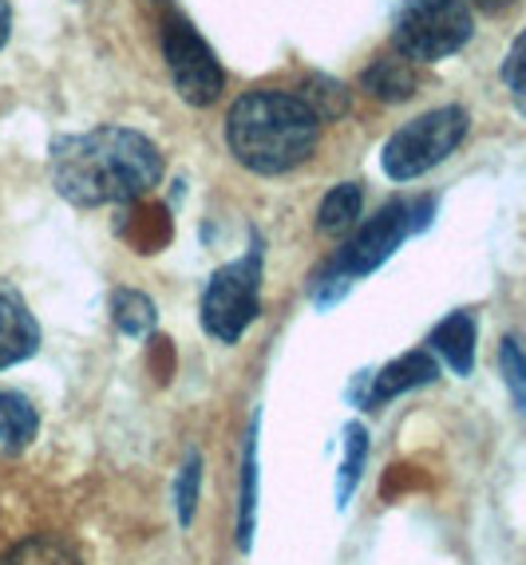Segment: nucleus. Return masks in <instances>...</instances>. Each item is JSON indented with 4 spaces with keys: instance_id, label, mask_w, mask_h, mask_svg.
<instances>
[{
    "instance_id": "obj_1",
    "label": "nucleus",
    "mask_w": 526,
    "mask_h": 565,
    "mask_svg": "<svg viewBox=\"0 0 526 565\" xmlns=\"http://www.w3.org/2000/svg\"><path fill=\"white\" fill-rule=\"evenodd\" d=\"M162 179V154L132 127L64 135L52 147V186L72 206H123Z\"/></svg>"
},
{
    "instance_id": "obj_2",
    "label": "nucleus",
    "mask_w": 526,
    "mask_h": 565,
    "mask_svg": "<svg viewBox=\"0 0 526 565\" xmlns=\"http://www.w3.org/2000/svg\"><path fill=\"white\" fill-rule=\"evenodd\" d=\"M320 119L290 92H250L225 115V139L242 167L257 174H285L317 147Z\"/></svg>"
},
{
    "instance_id": "obj_3",
    "label": "nucleus",
    "mask_w": 526,
    "mask_h": 565,
    "mask_svg": "<svg viewBox=\"0 0 526 565\" xmlns=\"http://www.w3.org/2000/svg\"><path fill=\"white\" fill-rule=\"evenodd\" d=\"M471 9L463 0H404L392 24L396 56L412 64H435L455 56L471 40Z\"/></svg>"
},
{
    "instance_id": "obj_4",
    "label": "nucleus",
    "mask_w": 526,
    "mask_h": 565,
    "mask_svg": "<svg viewBox=\"0 0 526 565\" xmlns=\"http://www.w3.org/2000/svg\"><path fill=\"white\" fill-rule=\"evenodd\" d=\"M467 135V111L463 107H435V111L420 115L408 127L392 135L385 142V174L392 182H412L420 174H428L432 167H440Z\"/></svg>"
},
{
    "instance_id": "obj_5",
    "label": "nucleus",
    "mask_w": 526,
    "mask_h": 565,
    "mask_svg": "<svg viewBox=\"0 0 526 565\" xmlns=\"http://www.w3.org/2000/svg\"><path fill=\"white\" fill-rule=\"evenodd\" d=\"M428 217H432V199L392 202V206H385L372 222H368V226H360L357 234H353V242L340 249V257L329 269V277H320V281L348 285V277L372 274L376 265H385L388 257L400 249L404 237H412L415 230L428 226Z\"/></svg>"
},
{
    "instance_id": "obj_6",
    "label": "nucleus",
    "mask_w": 526,
    "mask_h": 565,
    "mask_svg": "<svg viewBox=\"0 0 526 565\" xmlns=\"http://www.w3.org/2000/svg\"><path fill=\"white\" fill-rule=\"evenodd\" d=\"M257 289H262V254H245L242 262L222 265L202 292V324L214 340L234 344L257 317Z\"/></svg>"
},
{
    "instance_id": "obj_7",
    "label": "nucleus",
    "mask_w": 526,
    "mask_h": 565,
    "mask_svg": "<svg viewBox=\"0 0 526 565\" xmlns=\"http://www.w3.org/2000/svg\"><path fill=\"white\" fill-rule=\"evenodd\" d=\"M162 56H167L170 79L179 87V95L194 107H210L222 95V67H218L214 52L187 20H170L162 29Z\"/></svg>"
},
{
    "instance_id": "obj_8",
    "label": "nucleus",
    "mask_w": 526,
    "mask_h": 565,
    "mask_svg": "<svg viewBox=\"0 0 526 565\" xmlns=\"http://www.w3.org/2000/svg\"><path fill=\"white\" fill-rule=\"evenodd\" d=\"M435 376H440V364H435L432 352H423V349L420 352H408V356H400V360H392V364H385L372 380H368L365 407L388 404V399L404 396V392H412V387L432 384Z\"/></svg>"
},
{
    "instance_id": "obj_9",
    "label": "nucleus",
    "mask_w": 526,
    "mask_h": 565,
    "mask_svg": "<svg viewBox=\"0 0 526 565\" xmlns=\"http://www.w3.org/2000/svg\"><path fill=\"white\" fill-rule=\"evenodd\" d=\"M40 349V324L24 301L9 285H0V367H12L20 360L36 356Z\"/></svg>"
},
{
    "instance_id": "obj_10",
    "label": "nucleus",
    "mask_w": 526,
    "mask_h": 565,
    "mask_svg": "<svg viewBox=\"0 0 526 565\" xmlns=\"http://www.w3.org/2000/svg\"><path fill=\"white\" fill-rule=\"evenodd\" d=\"M432 349L448 360L455 376H471V364H475V317L471 312H451L448 321L432 332Z\"/></svg>"
},
{
    "instance_id": "obj_11",
    "label": "nucleus",
    "mask_w": 526,
    "mask_h": 565,
    "mask_svg": "<svg viewBox=\"0 0 526 565\" xmlns=\"http://www.w3.org/2000/svg\"><path fill=\"white\" fill-rule=\"evenodd\" d=\"M368 95L376 99H388V104H400L408 95L415 92V72H412V60L404 56H380L376 64L365 67V76H360Z\"/></svg>"
},
{
    "instance_id": "obj_12",
    "label": "nucleus",
    "mask_w": 526,
    "mask_h": 565,
    "mask_svg": "<svg viewBox=\"0 0 526 565\" xmlns=\"http://www.w3.org/2000/svg\"><path fill=\"white\" fill-rule=\"evenodd\" d=\"M360 206H365V190H360L357 182H340V186H333L329 194H325V202H320L317 226L333 237L345 234V230L357 226Z\"/></svg>"
},
{
    "instance_id": "obj_13",
    "label": "nucleus",
    "mask_w": 526,
    "mask_h": 565,
    "mask_svg": "<svg viewBox=\"0 0 526 565\" xmlns=\"http://www.w3.org/2000/svg\"><path fill=\"white\" fill-rule=\"evenodd\" d=\"M36 407L29 399L17 396V392H0V444L20 451V447H29L36 439Z\"/></svg>"
},
{
    "instance_id": "obj_14",
    "label": "nucleus",
    "mask_w": 526,
    "mask_h": 565,
    "mask_svg": "<svg viewBox=\"0 0 526 565\" xmlns=\"http://www.w3.org/2000/svg\"><path fill=\"white\" fill-rule=\"evenodd\" d=\"M0 565H84L56 537H29L0 557Z\"/></svg>"
},
{
    "instance_id": "obj_15",
    "label": "nucleus",
    "mask_w": 526,
    "mask_h": 565,
    "mask_svg": "<svg viewBox=\"0 0 526 565\" xmlns=\"http://www.w3.org/2000/svg\"><path fill=\"white\" fill-rule=\"evenodd\" d=\"M112 309H115V324H119L127 337H143V332L155 324V305L135 289H119L112 297Z\"/></svg>"
},
{
    "instance_id": "obj_16",
    "label": "nucleus",
    "mask_w": 526,
    "mask_h": 565,
    "mask_svg": "<svg viewBox=\"0 0 526 565\" xmlns=\"http://www.w3.org/2000/svg\"><path fill=\"white\" fill-rule=\"evenodd\" d=\"M365 455H368V439H365V427L353 424L345 431V462H340V482H337V499L345 507V499L353 494L360 479V467H365Z\"/></svg>"
},
{
    "instance_id": "obj_17",
    "label": "nucleus",
    "mask_w": 526,
    "mask_h": 565,
    "mask_svg": "<svg viewBox=\"0 0 526 565\" xmlns=\"http://www.w3.org/2000/svg\"><path fill=\"white\" fill-rule=\"evenodd\" d=\"M498 367H503V380H507L511 396L515 404L526 412V352L518 349V340H503V349H498Z\"/></svg>"
},
{
    "instance_id": "obj_18",
    "label": "nucleus",
    "mask_w": 526,
    "mask_h": 565,
    "mask_svg": "<svg viewBox=\"0 0 526 565\" xmlns=\"http://www.w3.org/2000/svg\"><path fill=\"white\" fill-rule=\"evenodd\" d=\"M309 92L313 95H301V99H305V104L313 107V115H317V119H337L340 111H348L345 87L333 84V79H313Z\"/></svg>"
},
{
    "instance_id": "obj_19",
    "label": "nucleus",
    "mask_w": 526,
    "mask_h": 565,
    "mask_svg": "<svg viewBox=\"0 0 526 565\" xmlns=\"http://www.w3.org/2000/svg\"><path fill=\"white\" fill-rule=\"evenodd\" d=\"M503 84H507L515 107L526 115V32L511 44L507 60H503Z\"/></svg>"
},
{
    "instance_id": "obj_20",
    "label": "nucleus",
    "mask_w": 526,
    "mask_h": 565,
    "mask_svg": "<svg viewBox=\"0 0 526 565\" xmlns=\"http://www.w3.org/2000/svg\"><path fill=\"white\" fill-rule=\"evenodd\" d=\"M198 479H202V471H198V455H190V462L182 467V479H179V522H182V526L194 519Z\"/></svg>"
},
{
    "instance_id": "obj_21",
    "label": "nucleus",
    "mask_w": 526,
    "mask_h": 565,
    "mask_svg": "<svg viewBox=\"0 0 526 565\" xmlns=\"http://www.w3.org/2000/svg\"><path fill=\"white\" fill-rule=\"evenodd\" d=\"M9 36H12V4L0 0V47L9 44Z\"/></svg>"
},
{
    "instance_id": "obj_22",
    "label": "nucleus",
    "mask_w": 526,
    "mask_h": 565,
    "mask_svg": "<svg viewBox=\"0 0 526 565\" xmlns=\"http://www.w3.org/2000/svg\"><path fill=\"white\" fill-rule=\"evenodd\" d=\"M515 0H475V9H483V12H503V9H511Z\"/></svg>"
}]
</instances>
